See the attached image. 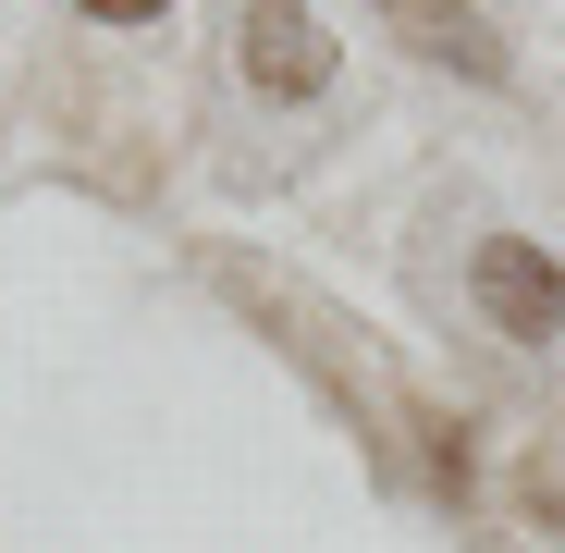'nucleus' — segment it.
<instances>
[{
  "label": "nucleus",
  "mask_w": 565,
  "mask_h": 553,
  "mask_svg": "<svg viewBox=\"0 0 565 553\" xmlns=\"http://www.w3.org/2000/svg\"><path fill=\"white\" fill-rule=\"evenodd\" d=\"M332 25L308 13V0H234V74L258 86L270 111H308L320 86H332Z\"/></svg>",
  "instance_id": "obj_1"
},
{
  "label": "nucleus",
  "mask_w": 565,
  "mask_h": 553,
  "mask_svg": "<svg viewBox=\"0 0 565 553\" xmlns=\"http://www.w3.org/2000/svg\"><path fill=\"white\" fill-rule=\"evenodd\" d=\"M467 308L504 344H565V258L529 246V234H480L467 246Z\"/></svg>",
  "instance_id": "obj_2"
},
{
  "label": "nucleus",
  "mask_w": 565,
  "mask_h": 553,
  "mask_svg": "<svg viewBox=\"0 0 565 553\" xmlns=\"http://www.w3.org/2000/svg\"><path fill=\"white\" fill-rule=\"evenodd\" d=\"M382 25H394L418 62H455V74H480V86H504V74H516L480 0H382Z\"/></svg>",
  "instance_id": "obj_3"
},
{
  "label": "nucleus",
  "mask_w": 565,
  "mask_h": 553,
  "mask_svg": "<svg viewBox=\"0 0 565 553\" xmlns=\"http://www.w3.org/2000/svg\"><path fill=\"white\" fill-rule=\"evenodd\" d=\"M74 13H86V25H160L172 0H74Z\"/></svg>",
  "instance_id": "obj_4"
},
{
  "label": "nucleus",
  "mask_w": 565,
  "mask_h": 553,
  "mask_svg": "<svg viewBox=\"0 0 565 553\" xmlns=\"http://www.w3.org/2000/svg\"><path fill=\"white\" fill-rule=\"evenodd\" d=\"M369 13H382V0H369Z\"/></svg>",
  "instance_id": "obj_5"
}]
</instances>
